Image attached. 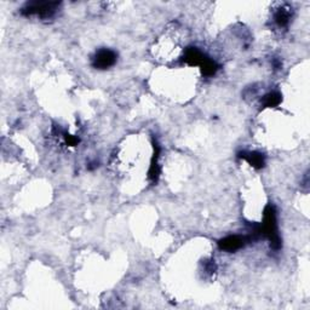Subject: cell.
Masks as SVG:
<instances>
[{
    "mask_svg": "<svg viewBox=\"0 0 310 310\" xmlns=\"http://www.w3.org/2000/svg\"><path fill=\"white\" fill-rule=\"evenodd\" d=\"M59 2H31L23 9V14L35 15L40 18L51 17L56 12Z\"/></svg>",
    "mask_w": 310,
    "mask_h": 310,
    "instance_id": "obj_1",
    "label": "cell"
},
{
    "mask_svg": "<svg viewBox=\"0 0 310 310\" xmlns=\"http://www.w3.org/2000/svg\"><path fill=\"white\" fill-rule=\"evenodd\" d=\"M117 62V54L109 49L99 50L93 57V67L98 69H107Z\"/></svg>",
    "mask_w": 310,
    "mask_h": 310,
    "instance_id": "obj_2",
    "label": "cell"
},
{
    "mask_svg": "<svg viewBox=\"0 0 310 310\" xmlns=\"http://www.w3.org/2000/svg\"><path fill=\"white\" fill-rule=\"evenodd\" d=\"M245 241L246 239L243 238V236H238V235H234V236H228V238L223 239L222 241L219 243V246L225 251H236V249L241 248L244 245H245Z\"/></svg>",
    "mask_w": 310,
    "mask_h": 310,
    "instance_id": "obj_3",
    "label": "cell"
},
{
    "mask_svg": "<svg viewBox=\"0 0 310 310\" xmlns=\"http://www.w3.org/2000/svg\"><path fill=\"white\" fill-rule=\"evenodd\" d=\"M287 5L279 7L274 14V22L279 28H285L291 20V11Z\"/></svg>",
    "mask_w": 310,
    "mask_h": 310,
    "instance_id": "obj_4",
    "label": "cell"
},
{
    "mask_svg": "<svg viewBox=\"0 0 310 310\" xmlns=\"http://www.w3.org/2000/svg\"><path fill=\"white\" fill-rule=\"evenodd\" d=\"M241 157L245 159L251 166L257 167V169H261L264 165L263 155L256 153V152H244V153L241 154Z\"/></svg>",
    "mask_w": 310,
    "mask_h": 310,
    "instance_id": "obj_5",
    "label": "cell"
},
{
    "mask_svg": "<svg viewBox=\"0 0 310 310\" xmlns=\"http://www.w3.org/2000/svg\"><path fill=\"white\" fill-rule=\"evenodd\" d=\"M280 102V94L278 93H270L269 94H267L264 98V106L265 107H275L278 106Z\"/></svg>",
    "mask_w": 310,
    "mask_h": 310,
    "instance_id": "obj_6",
    "label": "cell"
}]
</instances>
